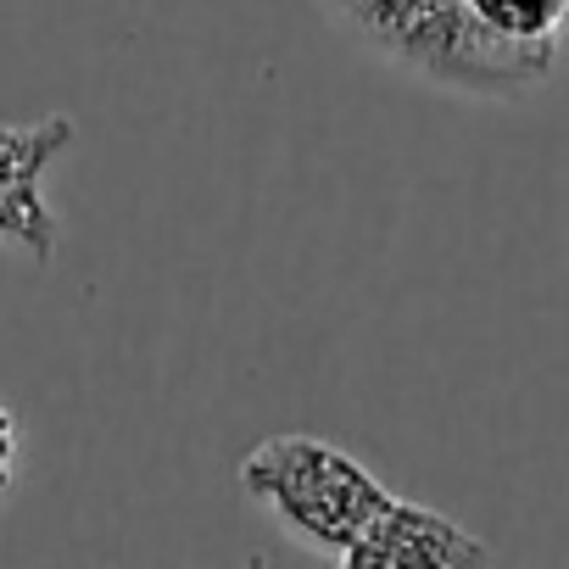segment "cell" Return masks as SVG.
<instances>
[{
    "label": "cell",
    "instance_id": "cell-1",
    "mask_svg": "<svg viewBox=\"0 0 569 569\" xmlns=\"http://www.w3.org/2000/svg\"><path fill=\"white\" fill-rule=\"evenodd\" d=\"M240 491L257 508H268L297 541H308L313 552L336 563L369 530V519L391 502L386 480L369 463L302 430L257 441L240 458Z\"/></svg>",
    "mask_w": 569,
    "mask_h": 569
},
{
    "label": "cell",
    "instance_id": "cell-2",
    "mask_svg": "<svg viewBox=\"0 0 569 569\" xmlns=\"http://www.w3.org/2000/svg\"><path fill=\"white\" fill-rule=\"evenodd\" d=\"M73 146V123L34 118V123H0V240L29 251L34 262L57 257V212L46 207V173Z\"/></svg>",
    "mask_w": 569,
    "mask_h": 569
},
{
    "label": "cell",
    "instance_id": "cell-3",
    "mask_svg": "<svg viewBox=\"0 0 569 569\" xmlns=\"http://www.w3.org/2000/svg\"><path fill=\"white\" fill-rule=\"evenodd\" d=\"M341 563L347 569H480L491 563V547L469 536L458 519L391 491V502L369 519V530L347 547Z\"/></svg>",
    "mask_w": 569,
    "mask_h": 569
},
{
    "label": "cell",
    "instance_id": "cell-4",
    "mask_svg": "<svg viewBox=\"0 0 569 569\" xmlns=\"http://www.w3.org/2000/svg\"><path fill=\"white\" fill-rule=\"evenodd\" d=\"M463 12L508 46H558L569 23V0H463Z\"/></svg>",
    "mask_w": 569,
    "mask_h": 569
},
{
    "label": "cell",
    "instance_id": "cell-5",
    "mask_svg": "<svg viewBox=\"0 0 569 569\" xmlns=\"http://www.w3.org/2000/svg\"><path fill=\"white\" fill-rule=\"evenodd\" d=\"M12 475H18V419L0 408V491L12 486Z\"/></svg>",
    "mask_w": 569,
    "mask_h": 569
}]
</instances>
